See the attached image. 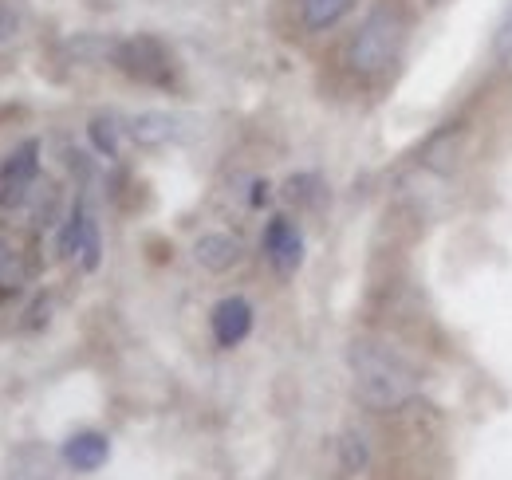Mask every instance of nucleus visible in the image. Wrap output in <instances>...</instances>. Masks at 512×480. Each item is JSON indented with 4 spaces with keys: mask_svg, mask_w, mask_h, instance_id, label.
Listing matches in <instances>:
<instances>
[{
    "mask_svg": "<svg viewBox=\"0 0 512 480\" xmlns=\"http://www.w3.org/2000/svg\"><path fill=\"white\" fill-rule=\"evenodd\" d=\"M347 366L355 378V394L371 406V410H398L414 398L418 390V374L414 366L402 359L398 351H390L386 343L375 339H359L347 351Z\"/></svg>",
    "mask_w": 512,
    "mask_h": 480,
    "instance_id": "f257e3e1",
    "label": "nucleus"
},
{
    "mask_svg": "<svg viewBox=\"0 0 512 480\" xmlns=\"http://www.w3.org/2000/svg\"><path fill=\"white\" fill-rule=\"evenodd\" d=\"M402 36H406V24L394 8L379 4L359 28L355 36L347 40V67L359 75V79H379L386 75L398 52H402Z\"/></svg>",
    "mask_w": 512,
    "mask_h": 480,
    "instance_id": "f03ea898",
    "label": "nucleus"
},
{
    "mask_svg": "<svg viewBox=\"0 0 512 480\" xmlns=\"http://www.w3.org/2000/svg\"><path fill=\"white\" fill-rule=\"evenodd\" d=\"M111 56L119 63V71L130 75V79H138V83L166 87L174 79V60L162 48V40H154V36H130V40L111 48Z\"/></svg>",
    "mask_w": 512,
    "mask_h": 480,
    "instance_id": "7ed1b4c3",
    "label": "nucleus"
},
{
    "mask_svg": "<svg viewBox=\"0 0 512 480\" xmlns=\"http://www.w3.org/2000/svg\"><path fill=\"white\" fill-rule=\"evenodd\" d=\"M40 178V142L36 138H24L0 166V205L4 209H20Z\"/></svg>",
    "mask_w": 512,
    "mask_h": 480,
    "instance_id": "20e7f679",
    "label": "nucleus"
},
{
    "mask_svg": "<svg viewBox=\"0 0 512 480\" xmlns=\"http://www.w3.org/2000/svg\"><path fill=\"white\" fill-rule=\"evenodd\" d=\"M260 244H264L268 264H272L280 276H292V272L304 264V237H300V229H296L288 217H272Z\"/></svg>",
    "mask_w": 512,
    "mask_h": 480,
    "instance_id": "39448f33",
    "label": "nucleus"
},
{
    "mask_svg": "<svg viewBox=\"0 0 512 480\" xmlns=\"http://www.w3.org/2000/svg\"><path fill=\"white\" fill-rule=\"evenodd\" d=\"M209 327H213L217 347H237V343H245L249 331H253V303L245 300V296H225V300L213 307Z\"/></svg>",
    "mask_w": 512,
    "mask_h": 480,
    "instance_id": "423d86ee",
    "label": "nucleus"
},
{
    "mask_svg": "<svg viewBox=\"0 0 512 480\" xmlns=\"http://www.w3.org/2000/svg\"><path fill=\"white\" fill-rule=\"evenodd\" d=\"M107 457H111V441L95 429H83V433L64 441V461L75 473H95V469L107 465Z\"/></svg>",
    "mask_w": 512,
    "mask_h": 480,
    "instance_id": "0eeeda50",
    "label": "nucleus"
},
{
    "mask_svg": "<svg viewBox=\"0 0 512 480\" xmlns=\"http://www.w3.org/2000/svg\"><path fill=\"white\" fill-rule=\"evenodd\" d=\"M193 256L209 272H229L241 260V240L229 237V233H205V237L193 244Z\"/></svg>",
    "mask_w": 512,
    "mask_h": 480,
    "instance_id": "6e6552de",
    "label": "nucleus"
},
{
    "mask_svg": "<svg viewBox=\"0 0 512 480\" xmlns=\"http://www.w3.org/2000/svg\"><path fill=\"white\" fill-rule=\"evenodd\" d=\"M127 134L138 146H166L178 134V119L174 115H162V111H146V115H134L130 119Z\"/></svg>",
    "mask_w": 512,
    "mask_h": 480,
    "instance_id": "1a4fd4ad",
    "label": "nucleus"
},
{
    "mask_svg": "<svg viewBox=\"0 0 512 480\" xmlns=\"http://www.w3.org/2000/svg\"><path fill=\"white\" fill-rule=\"evenodd\" d=\"M351 8H355V0H300V20H304L308 32H327V28H335Z\"/></svg>",
    "mask_w": 512,
    "mask_h": 480,
    "instance_id": "9d476101",
    "label": "nucleus"
},
{
    "mask_svg": "<svg viewBox=\"0 0 512 480\" xmlns=\"http://www.w3.org/2000/svg\"><path fill=\"white\" fill-rule=\"evenodd\" d=\"M28 284V260L16 244L0 240V292H20Z\"/></svg>",
    "mask_w": 512,
    "mask_h": 480,
    "instance_id": "9b49d317",
    "label": "nucleus"
},
{
    "mask_svg": "<svg viewBox=\"0 0 512 480\" xmlns=\"http://www.w3.org/2000/svg\"><path fill=\"white\" fill-rule=\"evenodd\" d=\"M87 138H91V146H95L103 158H119L123 126H119L115 115H99V119H91V126H87Z\"/></svg>",
    "mask_w": 512,
    "mask_h": 480,
    "instance_id": "f8f14e48",
    "label": "nucleus"
},
{
    "mask_svg": "<svg viewBox=\"0 0 512 480\" xmlns=\"http://www.w3.org/2000/svg\"><path fill=\"white\" fill-rule=\"evenodd\" d=\"M87 221H91V213L83 209V201H75L71 213H67L64 229H60V256H79V244H83V233H87Z\"/></svg>",
    "mask_w": 512,
    "mask_h": 480,
    "instance_id": "ddd939ff",
    "label": "nucleus"
},
{
    "mask_svg": "<svg viewBox=\"0 0 512 480\" xmlns=\"http://www.w3.org/2000/svg\"><path fill=\"white\" fill-rule=\"evenodd\" d=\"M339 449H343V465H347V473H359V469H367V441L359 437V433H347L343 441H339Z\"/></svg>",
    "mask_w": 512,
    "mask_h": 480,
    "instance_id": "4468645a",
    "label": "nucleus"
},
{
    "mask_svg": "<svg viewBox=\"0 0 512 480\" xmlns=\"http://www.w3.org/2000/svg\"><path fill=\"white\" fill-rule=\"evenodd\" d=\"M99 252H103V244H99V225H95V217L87 221V233H83V244H79V264H83V272H95L99 268Z\"/></svg>",
    "mask_w": 512,
    "mask_h": 480,
    "instance_id": "2eb2a0df",
    "label": "nucleus"
},
{
    "mask_svg": "<svg viewBox=\"0 0 512 480\" xmlns=\"http://www.w3.org/2000/svg\"><path fill=\"white\" fill-rule=\"evenodd\" d=\"M493 52H497V60L512 67V8L501 16V24H497V32H493Z\"/></svg>",
    "mask_w": 512,
    "mask_h": 480,
    "instance_id": "dca6fc26",
    "label": "nucleus"
},
{
    "mask_svg": "<svg viewBox=\"0 0 512 480\" xmlns=\"http://www.w3.org/2000/svg\"><path fill=\"white\" fill-rule=\"evenodd\" d=\"M16 32H20V16L8 4H0V44H12Z\"/></svg>",
    "mask_w": 512,
    "mask_h": 480,
    "instance_id": "f3484780",
    "label": "nucleus"
},
{
    "mask_svg": "<svg viewBox=\"0 0 512 480\" xmlns=\"http://www.w3.org/2000/svg\"><path fill=\"white\" fill-rule=\"evenodd\" d=\"M316 185H320L316 178H292V181H288V189H284V193H288V201H308Z\"/></svg>",
    "mask_w": 512,
    "mask_h": 480,
    "instance_id": "a211bd4d",
    "label": "nucleus"
}]
</instances>
